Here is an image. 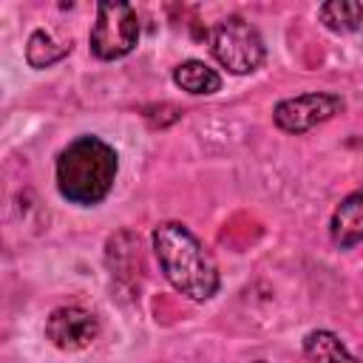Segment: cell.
Instances as JSON below:
<instances>
[{"mask_svg": "<svg viewBox=\"0 0 363 363\" xmlns=\"http://www.w3.org/2000/svg\"><path fill=\"white\" fill-rule=\"evenodd\" d=\"M153 252L162 275L176 292L190 301H210L218 292V267L204 244L179 221H164L153 230Z\"/></svg>", "mask_w": 363, "mask_h": 363, "instance_id": "6da1fadb", "label": "cell"}, {"mask_svg": "<svg viewBox=\"0 0 363 363\" xmlns=\"http://www.w3.org/2000/svg\"><path fill=\"white\" fill-rule=\"evenodd\" d=\"M119 173L116 150L99 136H77L57 156V190L62 199L79 207L99 204Z\"/></svg>", "mask_w": 363, "mask_h": 363, "instance_id": "7a4b0ae2", "label": "cell"}, {"mask_svg": "<svg viewBox=\"0 0 363 363\" xmlns=\"http://www.w3.org/2000/svg\"><path fill=\"white\" fill-rule=\"evenodd\" d=\"M210 51L230 74H252L267 57L258 28L238 14H230L210 28Z\"/></svg>", "mask_w": 363, "mask_h": 363, "instance_id": "3957f363", "label": "cell"}, {"mask_svg": "<svg viewBox=\"0 0 363 363\" xmlns=\"http://www.w3.org/2000/svg\"><path fill=\"white\" fill-rule=\"evenodd\" d=\"M91 51L96 60H122L139 43V17L133 6L119 0H102L96 6V20L88 34Z\"/></svg>", "mask_w": 363, "mask_h": 363, "instance_id": "277c9868", "label": "cell"}, {"mask_svg": "<svg viewBox=\"0 0 363 363\" xmlns=\"http://www.w3.org/2000/svg\"><path fill=\"white\" fill-rule=\"evenodd\" d=\"M340 111H343V99L337 94L309 91V94H301V96L281 99L272 108V119L284 133H306V130L332 119Z\"/></svg>", "mask_w": 363, "mask_h": 363, "instance_id": "5b68a950", "label": "cell"}, {"mask_svg": "<svg viewBox=\"0 0 363 363\" xmlns=\"http://www.w3.org/2000/svg\"><path fill=\"white\" fill-rule=\"evenodd\" d=\"M99 335V320L82 306H60L45 320V337L62 352H82Z\"/></svg>", "mask_w": 363, "mask_h": 363, "instance_id": "8992f818", "label": "cell"}, {"mask_svg": "<svg viewBox=\"0 0 363 363\" xmlns=\"http://www.w3.org/2000/svg\"><path fill=\"white\" fill-rule=\"evenodd\" d=\"M329 233H332L335 247H340V250H349V247L363 241V184L357 190H352L335 207L332 221H329Z\"/></svg>", "mask_w": 363, "mask_h": 363, "instance_id": "52a82bcc", "label": "cell"}, {"mask_svg": "<svg viewBox=\"0 0 363 363\" xmlns=\"http://www.w3.org/2000/svg\"><path fill=\"white\" fill-rule=\"evenodd\" d=\"M173 82L193 94V96H207V94H216L221 88V77L218 71H213L207 62L201 60H184L173 68Z\"/></svg>", "mask_w": 363, "mask_h": 363, "instance_id": "ba28073f", "label": "cell"}, {"mask_svg": "<svg viewBox=\"0 0 363 363\" xmlns=\"http://www.w3.org/2000/svg\"><path fill=\"white\" fill-rule=\"evenodd\" d=\"M303 352H306V357L312 363H360L343 346V340L329 329H312L303 337Z\"/></svg>", "mask_w": 363, "mask_h": 363, "instance_id": "9c48e42d", "label": "cell"}, {"mask_svg": "<svg viewBox=\"0 0 363 363\" xmlns=\"http://www.w3.org/2000/svg\"><path fill=\"white\" fill-rule=\"evenodd\" d=\"M71 51V40H57L54 31L37 28L26 43V60L31 68H48Z\"/></svg>", "mask_w": 363, "mask_h": 363, "instance_id": "30bf717a", "label": "cell"}, {"mask_svg": "<svg viewBox=\"0 0 363 363\" xmlns=\"http://www.w3.org/2000/svg\"><path fill=\"white\" fill-rule=\"evenodd\" d=\"M318 20L335 34H352L363 26V3H357V0H329L318 9Z\"/></svg>", "mask_w": 363, "mask_h": 363, "instance_id": "8fae6325", "label": "cell"}, {"mask_svg": "<svg viewBox=\"0 0 363 363\" xmlns=\"http://www.w3.org/2000/svg\"><path fill=\"white\" fill-rule=\"evenodd\" d=\"M252 363H267V360H252Z\"/></svg>", "mask_w": 363, "mask_h": 363, "instance_id": "7c38bea8", "label": "cell"}]
</instances>
